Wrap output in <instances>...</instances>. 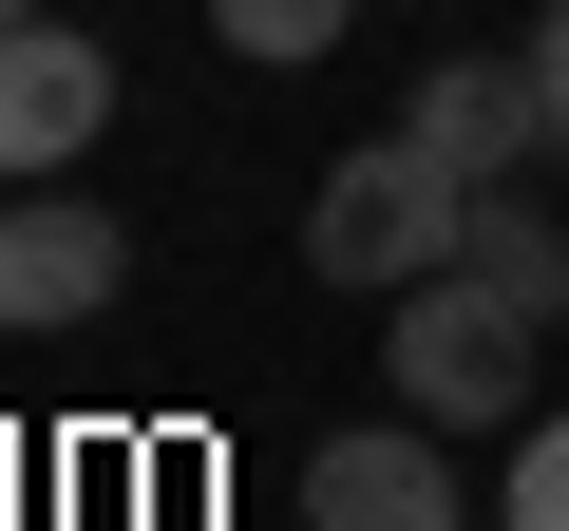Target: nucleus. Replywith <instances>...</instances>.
I'll use <instances>...</instances> for the list:
<instances>
[{
    "label": "nucleus",
    "instance_id": "nucleus-1",
    "mask_svg": "<svg viewBox=\"0 0 569 531\" xmlns=\"http://www.w3.org/2000/svg\"><path fill=\"white\" fill-rule=\"evenodd\" d=\"M456 228H475V171H437L418 133H361L323 190H305V266H323V285H437V266H456Z\"/></svg>",
    "mask_w": 569,
    "mask_h": 531
},
{
    "label": "nucleus",
    "instance_id": "nucleus-2",
    "mask_svg": "<svg viewBox=\"0 0 569 531\" xmlns=\"http://www.w3.org/2000/svg\"><path fill=\"white\" fill-rule=\"evenodd\" d=\"M531 304H493L475 266H437V285H399V323H380V380H399V418H437V437H512L531 418Z\"/></svg>",
    "mask_w": 569,
    "mask_h": 531
},
{
    "label": "nucleus",
    "instance_id": "nucleus-3",
    "mask_svg": "<svg viewBox=\"0 0 569 531\" xmlns=\"http://www.w3.org/2000/svg\"><path fill=\"white\" fill-rule=\"evenodd\" d=\"M133 285V228L96 190H0V342H77Z\"/></svg>",
    "mask_w": 569,
    "mask_h": 531
},
{
    "label": "nucleus",
    "instance_id": "nucleus-4",
    "mask_svg": "<svg viewBox=\"0 0 569 531\" xmlns=\"http://www.w3.org/2000/svg\"><path fill=\"white\" fill-rule=\"evenodd\" d=\"M305 531H475V512H456V437H437V418L305 437Z\"/></svg>",
    "mask_w": 569,
    "mask_h": 531
},
{
    "label": "nucleus",
    "instance_id": "nucleus-5",
    "mask_svg": "<svg viewBox=\"0 0 569 531\" xmlns=\"http://www.w3.org/2000/svg\"><path fill=\"white\" fill-rule=\"evenodd\" d=\"M96 133H114V58L58 20V0L0 20V171H77Z\"/></svg>",
    "mask_w": 569,
    "mask_h": 531
},
{
    "label": "nucleus",
    "instance_id": "nucleus-6",
    "mask_svg": "<svg viewBox=\"0 0 569 531\" xmlns=\"http://www.w3.org/2000/svg\"><path fill=\"white\" fill-rule=\"evenodd\" d=\"M399 133H418L437 171H475V190H512V171L550 152V96H531V58H437V77L399 96Z\"/></svg>",
    "mask_w": 569,
    "mask_h": 531
},
{
    "label": "nucleus",
    "instance_id": "nucleus-7",
    "mask_svg": "<svg viewBox=\"0 0 569 531\" xmlns=\"http://www.w3.org/2000/svg\"><path fill=\"white\" fill-rule=\"evenodd\" d=\"M456 266L493 304H531V323H569V209H531V190H475V228H456Z\"/></svg>",
    "mask_w": 569,
    "mask_h": 531
},
{
    "label": "nucleus",
    "instance_id": "nucleus-8",
    "mask_svg": "<svg viewBox=\"0 0 569 531\" xmlns=\"http://www.w3.org/2000/svg\"><path fill=\"white\" fill-rule=\"evenodd\" d=\"M342 20H361V0H209V39H228V58H266V77L342 58Z\"/></svg>",
    "mask_w": 569,
    "mask_h": 531
},
{
    "label": "nucleus",
    "instance_id": "nucleus-9",
    "mask_svg": "<svg viewBox=\"0 0 569 531\" xmlns=\"http://www.w3.org/2000/svg\"><path fill=\"white\" fill-rule=\"evenodd\" d=\"M493 531H569V418H531V437H512V493H493Z\"/></svg>",
    "mask_w": 569,
    "mask_h": 531
},
{
    "label": "nucleus",
    "instance_id": "nucleus-10",
    "mask_svg": "<svg viewBox=\"0 0 569 531\" xmlns=\"http://www.w3.org/2000/svg\"><path fill=\"white\" fill-rule=\"evenodd\" d=\"M531 96H550V171H569V0L531 20Z\"/></svg>",
    "mask_w": 569,
    "mask_h": 531
},
{
    "label": "nucleus",
    "instance_id": "nucleus-11",
    "mask_svg": "<svg viewBox=\"0 0 569 531\" xmlns=\"http://www.w3.org/2000/svg\"><path fill=\"white\" fill-rule=\"evenodd\" d=\"M0 20H39V0H0Z\"/></svg>",
    "mask_w": 569,
    "mask_h": 531
}]
</instances>
